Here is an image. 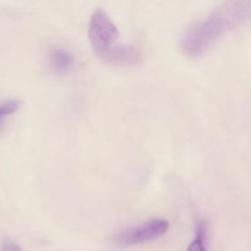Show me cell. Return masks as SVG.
I'll list each match as a JSON object with an SVG mask.
<instances>
[{"mask_svg":"<svg viewBox=\"0 0 251 251\" xmlns=\"http://www.w3.org/2000/svg\"><path fill=\"white\" fill-rule=\"evenodd\" d=\"M250 15L251 2H225L186 29L181 38V49L189 56L202 55L223 34L247 21Z\"/></svg>","mask_w":251,"mask_h":251,"instance_id":"obj_1","label":"cell"},{"mask_svg":"<svg viewBox=\"0 0 251 251\" xmlns=\"http://www.w3.org/2000/svg\"><path fill=\"white\" fill-rule=\"evenodd\" d=\"M88 38L93 51L103 60L117 64H134L140 59V53L135 47L117 43L119 29L104 10L97 9L91 16Z\"/></svg>","mask_w":251,"mask_h":251,"instance_id":"obj_2","label":"cell"},{"mask_svg":"<svg viewBox=\"0 0 251 251\" xmlns=\"http://www.w3.org/2000/svg\"><path fill=\"white\" fill-rule=\"evenodd\" d=\"M169 229V222L164 220H153L136 227L122 230L114 237V243L119 247H132L151 242L166 234Z\"/></svg>","mask_w":251,"mask_h":251,"instance_id":"obj_3","label":"cell"},{"mask_svg":"<svg viewBox=\"0 0 251 251\" xmlns=\"http://www.w3.org/2000/svg\"><path fill=\"white\" fill-rule=\"evenodd\" d=\"M49 60H50L51 69L58 74L68 73L75 64L74 56L68 50L60 48V47H56L51 50Z\"/></svg>","mask_w":251,"mask_h":251,"instance_id":"obj_4","label":"cell"},{"mask_svg":"<svg viewBox=\"0 0 251 251\" xmlns=\"http://www.w3.org/2000/svg\"><path fill=\"white\" fill-rule=\"evenodd\" d=\"M19 107L20 102L16 100H9L0 103V129H1L2 124H4L5 118L14 114V113L19 109Z\"/></svg>","mask_w":251,"mask_h":251,"instance_id":"obj_5","label":"cell"},{"mask_svg":"<svg viewBox=\"0 0 251 251\" xmlns=\"http://www.w3.org/2000/svg\"><path fill=\"white\" fill-rule=\"evenodd\" d=\"M188 251H206L205 237H203V230L201 228L198 230V234H196L195 239L189 245Z\"/></svg>","mask_w":251,"mask_h":251,"instance_id":"obj_6","label":"cell"},{"mask_svg":"<svg viewBox=\"0 0 251 251\" xmlns=\"http://www.w3.org/2000/svg\"><path fill=\"white\" fill-rule=\"evenodd\" d=\"M0 251H22L21 248L11 240H5L0 247Z\"/></svg>","mask_w":251,"mask_h":251,"instance_id":"obj_7","label":"cell"}]
</instances>
